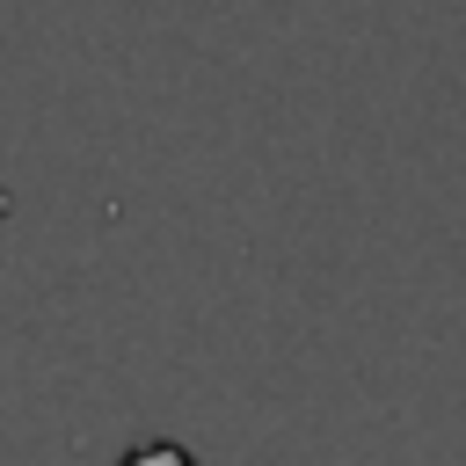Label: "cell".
<instances>
[{
	"label": "cell",
	"mask_w": 466,
	"mask_h": 466,
	"mask_svg": "<svg viewBox=\"0 0 466 466\" xmlns=\"http://www.w3.org/2000/svg\"><path fill=\"white\" fill-rule=\"evenodd\" d=\"M116 466H197V451H189L182 437H138Z\"/></svg>",
	"instance_id": "6da1fadb"
}]
</instances>
